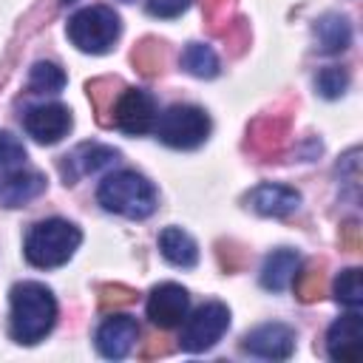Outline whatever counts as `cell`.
Returning <instances> with one entry per match:
<instances>
[{"mask_svg":"<svg viewBox=\"0 0 363 363\" xmlns=\"http://www.w3.org/2000/svg\"><path fill=\"white\" fill-rule=\"evenodd\" d=\"M116 162H119V150H116V147L102 145V142H82V145H77L71 153L62 156L60 170H62L65 184H74L77 179L102 173V170L113 167Z\"/></svg>","mask_w":363,"mask_h":363,"instance_id":"8","label":"cell"},{"mask_svg":"<svg viewBox=\"0 0 363 363\" xmlns=\"http://www.w3.org/2000/svg\"><path fill=\"white\" fill-rule=\"evenodd\" d=\"M111 113H113L111 125H116L128 136H142L153 130L156 116H159L153 94L142 88H122L111 105Z\"/></svg>","mask_w":363,"mask_h":363,"instance_id":"7","label":"cell"},{"mask_svg":"<svg viewBox=\"0 0 363 363\" xmlns=\"http://www.w3.org/2000/svg\"><path fill=\"white\" fill-rule=\"evenodd\" d=\"M65 34L82 54H105L119 40L122 20L108 6H85L68 17Z\"/></svg>","mask_w":363,"mask_h":363,"instance_id":"4","label":"cell"},{"mask_svg":"<svg viewBox=\"0 0 363 363\" xmlns=\"http://www.w3.org/2000/svg\"><path fill=\"white\" fill-rule=\"evenodd\" d=\"M179 65L187 74L199 77V79H213L218 74V57L204 43H187L184 51H182V57H179Z\"/></svg>","mask_w":363,"mask_h":363,"instance_id":"19","label":"cell"},{"mask_svg":"<svg viewBox=\"0 0 363 363\" xmlns=\"http://www.w3.org/2000/svg\"><path fill=\"white\" fill-rule=\"evenodd\" d=\"M187 309H190V295L184 286L179 284H159L150 289L147 295V303H145V312L150 318L153 326L159 329H173V326H182V320L187 318Z\"/></svg>","mask_w":363,"mask_h":363,"instance_id":"12","label":"cell"},{"mask_svg":"<svg viewBox=\"0 0 363 363\" xmlns=\"http://www.w3.org/2000/svg\"><path fill=\"white\" fill-rule=\"evenodd\" d=\"M65 82H68V77L57 62L40 60L28 71V91L31 94H60L65 88Z\"/></svg>","mask_w":363,"mask_h":363,"instance_id":"20","label":"cell"},{"mask_svg":"<svg viewBox=\"0 0 363 363\" xmlns=\"http://www.w3.org/2000/svg\"><path fill=\"white\" fill-rule=\"evenodd\" d=\"M190 3L193 0H147V14L170 20V17H179L182 11H187Z\"/></svg>","mask_w":363,"mask_h":363,"instance_id":"24","label":"cell"},{"mask_svg":"<svg viewBox=\"0 0 363 363\" xmlns=\"http://www.w3.org/2000/svg\"><path fill=\"white\" fill-rule=\"evenodd\" d=\"M82 244V230L65 218H43L28 227L23 241V255L37 269H54L71 261Z\"/></svg>","mask_w":363,"mask_h":363,"instance_id":"3","label":"cell"},{"mask_svg":"<svg viewBox=\"0 0 363 363\" xmlns=\"http://www.w3.org/2000/svg\"><path fill=\"white\" fill-rule=\"evenodd\" d=\"M62 3H74V0H62Z\"/></svg>","mask_w":363,"mask_h":363,"instance_id":"28","label":"cell"},{"mask_svg":"<svg viewBox=\"0 0 363 363\" xmlns=\"http://www.w3.org/2000/svg\"><path fill=\"white\" fill-rule=\"evenodd\" d=\"M74 119L71 111L60 102H45V105H34L23 113V128L26 133L40 142V145H57L62 136H68Z\"/></svg>","mask_w":363,"mask_h":363,"instance_id":"10","label":"cell"},{"mask_svg":"<svg viewBox=\"0 0 363 363\" xmlns=\"http://www.w3.org/2000/svg\"><path fill=\"white\" fill-rule=\"evenodd\" d=\"M133 301V289L125 286H102V303L105 306H119V303H130Z\"/></svg>","mask_w":363,"mask_h":363,"instance_id":"26","label":"cell"},{"mask_svg":"<svg viewBox=\"0 0 363 363\" xmlns=\"http://www.w3.org/2000/svg\"><path fill=\"white\" fill-rule=\"evenodd\" d=\"M210 128L213 125H210L207 111H201L196 105H184V102L164 108L153 125L156 139L173 150H196L210 136Z\"/></svg>","mask_w":363,"mask_h":363,"instance_id":"5","label":"cell"},{"mask_svg":"<svg viewBox=\"0 0 363 363\" xmlns=\"http://www.w3.org/2000/svg\"><path fill=\"white\" fill-rule=\"evenodd\" d=\"M335 301L346 309H360L363 306V284H360V269L349 267L335 278Z\"/></svg>","mask_w":363,"mask_h":363,"instance_id":"21","label":"cell"},{"mask_svg":"<svg viewBox=\"0 0 363 363\" xmlns=\"http://www.w3.org/2000/svg\"><path fill=\"white\" fill-rule=\"evenodd\" d=\"M136 337H139V323H136V318H133V315H125V312H113V315H108V318L96 326L94 343H96V352H99L102 357H108V360H122V357L133 349Z\"/></svg>","mask_w":363,"mask_h":363,"instance_id":"13","label":"cell"},{"mask_svg":"<svg viewBox=\"0 0 363 363\" xmlns=\"http://www.w3.org/2000/svg\"><path fill=\"white\" fill-rule=\"evenodd\" d=\"M159 252L167 264L182 269H193L199 264V244L182 227H164L159 233Z\"/></svg>","mask_w":363,"mask_h":363,"instance_id":"18","label":"cell"},{"mask_svg":"<svg viewBox=\"0 0 363 363\" xmlns=\"http://www.w3.org/2000/svg\"><path fill=\"white\" fill-rule=\"evenodd\" d=\"M26 159H28V153H26L23 142H20L14 133L0 130V173L14 170V167L26 164Z\"/></svg>","mask_w":363,"mask_h":363,"instance_id":"23","label":"cell"},{"mask_svg":"<svg viewBox=\"0 0 363 363\" xmlns=\"http://www.w3.org/2000/svg\"><path fill=\"white\" fill-rule=\"evenodd\" d=\"M326 354L335 363H357L363 357V318L357 309H349L329 326Z\"/></svg>","mask_w":363,"mask_h":363,"instance_id":"11","label":"cell"},{"mask_svg":"<svg viewBox=\"0 0 363 363\" xmlns=\"http://www.w3.org/2000/svg\"><path fill=\"white\" fill-rule=\"evenodd\" d=\"M298 267H301V255L295 250H289V247L272 250L261 267V286L269 292H284L292 284V278L298 275Z\"/></svg>","mask_w":363,"mask_h":363,"instance_id":"17","label":"cell"},{"mask_svg":"<svg viewBox=\"0 0 363 363\" xmlns=\"http://www.w3.org/2000/svg\"><path fill=\"white\" fill-rule=\"evenodd\" d=\"M247 207L258 216L267 218H286L301 207V193L289 184H275V182H264L258 187H252L247 193Z\"/></svg>","mask_w":363,"mask_h":363,"instance_id":"14","label":"cell"},{"mask_svg":"<svg viewBox=\"0 0 363 363\" xmlns=\"http://www.w3.org/2000/svg\"><path fill=\"white\" fill-rule=\"evenodd\" d=\"M295 286H298V295H301V301H312L318 292H320V275H312V272H298L295 278Z\"/></svg>","mask_w":363,"mask_h":363,"instance_id":"25","label":"cell"},{"mask_svg":"<svg viewBox=\"0 0 363 363\" xmlns=\"http://www.w3.org/2000/svg\"><path fill=\"white\" fill-rule=\"evenodd\" d=\"M45 173L20 164L14 170L0 173V204L6 207H26L28 201H34L37 196L45 193Z\"/></svg>","mask_w":363,"mask_h":363,"instance_id":"15","label":"cell"},{"mask_svg":"<svg viewBox=\"0 0 363 363\" xmlns=\"http://www.w3.org/2000/svg\"><path fill=\"white\" fill-rule=\"evenodd\" d=\"M122 3H133V0H122Z\"/></svg>","mask_w":363,"mask_h":363,"instance_id":"27","label":"cell"},{"mask_svg":"<svg viewBox=\"0 0 363 363\" xmlns=\"http://www.w3.org/2000/svg\"><path fill=\"white\" fill-rule=\"evenodd\" d=\"M312 37H315V48L320 54H340L352 45V23L346 14L329 11V14L315 20Z\"/></svg>","mask_w":363,"mask_h":363,"instance_id":"16","label":"cell"},{"mask_svg":"<svg viewBox=\"0 0 363 363\" xmlns=\"http://www.w3.org/2000/svg\"><path fill=\"white\" fill-rule=\"evenodd\" d=\"M227 329H230V309L221 301H207L182 320L179 346L190 354H201L213 349L224 337Z\"/></svg>","mask_w":363,"mask_h":363,"instance_id":"6","label":"cell"},{"mask_svg":"<svg viewBox=\"0 0 363 363\" xmlns=\"http://www.w3.org/2000/svg\"><path fill=\"white\" fill-rule=\"evenodd\" d=\"M241 349L252 357H264V360H286L295 352V329L286 323H261L252 332L244 335Z\"/></svg>","mask_w":363,"mask_h":363,"instance_id":"9","label":"cell"},{"mask_svg":"<svg viewBox=\"0 0 363 363\" xmlns=\"http://www.w3.org/2000/svg\"><path fill=\"white\" fill-rule=\"evenodd\" d=\"M11 337L23 346L40 343L57 323V298L45 284L23 281L11 286Z\"/></svg>","mask_w":363,"mask_h":363,"instance_id":"1","label":"cell"},{"mask_svg":"<svg viewBox=\"0 0 363 363\" xmlns=\"http://www.w3.org/2000/svg\"><path fill=\"white\" fill-rule=\"evenodd\" d=\"M315 88L323 99H337L349 88V71L340 68V65H326L315 74Z\"/></svg>","mask_w":363,"mask_h":363,"instance_id":"22","label":"cell"},{"mask_svg":"<svg viewBox=\"0 0 363 363\" xmlns=\"http://www.w3.org/2000/svg\"><path fill=\"white\" fill-rule=\"evenodd\" d=\"M96 201L102 210L113 216H125L130 221H142L156 213L159 196L156 187L136 170H113L96 187Z\"/></svg>","mask_w":363,"mask_h":363,"instance_id":"2","label":"cell"}]
</instances>
